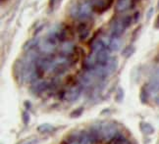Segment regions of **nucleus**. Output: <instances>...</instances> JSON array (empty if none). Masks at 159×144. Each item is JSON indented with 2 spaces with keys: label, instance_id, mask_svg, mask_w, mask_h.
Masks as SVG:
<instances>
[{
  "label": "nucleus",
  "instance_id": "f257e3e1",
  "mask_svg": "<svg viewBox=\"0 0 159 144\" xmlns=\"http://www.w3.org/2000/svg\"><path fill=\"white\" fill-rule=\"evenodd\" d=\"M95 125L98 129L101 140L110 142L119 134L118 128L114 123H100L95 124Z\"/></svg>",
  "mask_w": 159,
  "mask_h": 144
},
{
  "label": "nucleus",
  "instance_id": "f03ea898",
  "mask_svg": "<svg viewBox=\"0 0 159 144\" xmlns=\"http://www.w3.org/2000/svg\"><path fill=\"white\" fill-rule=\"evenodd\" d=\"M82 90H83V86L80 85L79 82L75 83V85H73L69 86L67 89H65L63 91L62 97L64 100L68 101V102H74L80 97V95L82 93Z\"/></svg>",
  "mask_w": 159,
  "mask_h": 144
},
{
  "label": "nucleus",
  "instance_id": "7ed1b4c3",
  "mask_svg": "<svg viewBox=\"0 0 159 144\" xmlns=\"http://www.w3.org/2000/svg\"><path fill=\"white\" fill-rule=\"evenodd\" d=\"M93 11L101 13L111 7L113 0H87Z\"/></svg>",
  "mask_w": 159,
  "mask_h": 144
},
{
  "label": "nucleus",
  "instance_id": "20e7f679",
  "mask_svg": "<svg viewBox=\"0 0 159 144\" xmlns=\"http://www.w3.org/2000/svg\"><path fill=\"white\" fill-rule=\"evenodd\" d=\"M146 87L150 95H155L159 92V68L152 73Z\"/></svg>",
  "mask_w": 159,
  "mask_h": 144
},
{
  "label": "nucleus",
  "instance_id": "39448f33",
  "mask_svg": "<svg viewBox=\"0 0 159 144\" xmlns=\"http://www.w3.org/2000/svg\"><path fill=\"white\" fill-rule=\"evenodd\" d=\"M98 80L96 79L95 76L91 71H85L84 73L82 75H80L78 82L83 87H89L91 85H94V82L97 81Z\"/></svg>",
  "mask_w": 159,
  "mask_h": 144
},
{
  "label": "nucleus",
  "instance_id": "423d86ee",
  "mask_svg": "<svg viewBox=\"0 0 159 144\" xmlns=\"http://www.w3.org/2000/svg\"><path fill=\"white\" fill-rule=\"evenodd\" d=\"M13 75L18 82L24 81V76H25V61H24V59H18L15 62L13 66Z\"/></svg>",
  "mask_w": 159,
  "mask_h": 144
},
{
  "label": "nucleus",
  "instance_id": "0eeeda50",
  "mask_svg": "<svg viewBox=\"0 0 159 144\" xmlns=\"http://www.w3.org/2000/svg\"><path fill=\"white\" fill-rule=\"evenodd\" d=\"M76 46L74 43L70 42V41H65V42L62 43L60 48V54L61 56L66 57L68 59H72V57L75 55L76 53Z\"/></svg>",
  "mask_w": 159,
  "mask_h": 144
},
{
  "label": "nucleus",
  "instance_id": "6e6552de",
  "mask_svg": "<svg viewBox=\"0 0 159 144\" xmlns=\"http://www.w3.org/2000/svg\"><path fill=\"white\" fill-rule=\"evenodd\" d=\"M126 28L122 23V20H115L111 24V28H110V33H111L113 37L119 38L122 34L126 31Z\"/></svg>",
  "mask_w": 159,
  "mask_h": 144
},
{
  "label": "nucleus",
  "instance_id": "1a4fd4ad",
  "mask_svg": "<svg viewBox=\"0 0 159 144\" xmlns=\"http://www.w3.org/2000/svg\"><path fill=\"white\" fill-rule=\"evenodd\" d=\"M48 87H49V83H48V81L39 80V81H36L32 83L30 91H32L34 95H39L43 92L44 90H46Z\"/></svg>",
  "mask_w": 159,
  "mask_h": 144
},
{
  "label": "nucleus",
  "instance_id": "9d476101",
  "mask_svg": "<svg viewBox=\"0 0 159 144\" xmlns=\"http://www.w3.org/2000/svg\"><path fill=\"white\" fill-rule=\"evenodd\" d=\"M97 65V60H96V53L90 52L89 55L84 59L83 66L85 69V71L93 70L96 67Z\"/></svg>",
  "mask_w": 159,
  "mask_h": 144
},
{
  "label": "nucleus",
  "instance_id": "9b49d317",
  "mask_svg": "<svg viewBox=\"0 0 159 144\" xmlns=\"http://www.w3.org/2000/svg\"><path fill=\"white\" fill-rule=\"evenodd\" d=\"M109 51L110 50H107L106 48H103L102 50L98 51L96 53V60H97V65H105L108 61L109 59L111 58L109 55Z\"/></svg>",
  "mask_w": 159,
  "mask_h": 144
},
{
  "label": "nucleus",
  "instance_id": "f8f14e48",
  "mask_svg": "<svg viewBox=\"0 0 159 144\" xmlns=\"http://www.w3.org/2000/svg\"><path fill=\"white\" fill-rule=\"evenodd\" d=\"M93 11L88 2L78 5V18H87Z\"/></svg>",
  "mask_w": 159,
  "mask_h": 144
},
{
  "label": "nucleus",
  "instance_id": "ddd939ff",
  "mask_svg": "<svg viewBox=\"0 0 159 144\" xmlns=\"http://www.w3.org/2000/svg\"><path fill=\"white\" fill-rule=\"evenodd\" d=\"M103 66H104V68H105V70L107 72L108 76H110V75H112L116 70H117V68H118V60L116 57H111L109 59V61Z\"/></svg>",
  "mask_w": 159,
  "mask_h": 144
},
{
  "label": "nucleus",
  "instance_id": "4468645a",
  "mask_svg": "<svg viewBox=\"0 0 159 144\" xmlns=\"http://www.w3.org/2000/svg\"><path fill=\"white\" fill-rule=\"evenodd\" d=\"M131 5H132V0H117L115 9L117 12L121 13V12H124L128 9H130Z\"/></svg>",
  "mask_w": 159,
  "mask_h": 144
},
{
  "label": "nucleus",
  "instance_id": "2eb2a0df",
  "mask_svg": "<svg viewBox=\"0 0 159 144\" xmlns=\"http://www.w3.org/2000/svg\"><path fill=\"white\" fill-rule=\"evenodd\" d=\"M78 33H79V38L81 41L85 40L89 35V29L87 28L84 24H81L78 28Z\"/></svg>",
  "mask_w": 159,
  "mask_h": 144
},
{
  "label": "nucleus",
  "instance_id": "dca6fc26",
  "mask_svg": "<svg viewBox=\"0 0 159 144\" xmlns=\"http://www.w3.org/2000/svg\"><path fill=\"white\" fill-rule=\"evenodd\" d=\"M39 38H32V39L28 40L25 43V45H24V50L27 52H29L30 50H34L36 46H39Z\"/></svg>",
  "mask_w": 159,
  "mask_h": 144
},
{
  "label": "nucleus",
  "instance_id": "f3484780",
  "mask_svg": "<svg viewBox=\"0 0 159 144\" xmlns=\"http://www.w3.org/2000/svg\"><path fill=\"white\" fill-rule=\"evenodd\" d=\"M139 127H140V130H142V133L143 134H145V135H150L155 131L154 128L148 123H142Z\"/></svg>",
  "mask_w": 159,
  "mask_h": 144
},
{
  "label": "nucleus",
  "instance_id": "a211bd4d",
  "mask_svg": "<svg viewBox=\"0 0 159 144\" xmlns=\"http://www.w3.org/2000/svg\"><path fill=\"white\" fill-rule=\"evenodd\" d=\"M120 47H121V41L119 38L117 37L110 38L109 44H108V48L110 49V51H117L120 49Z\"/></svg>",
  "mask_w": 159,
  "mask_h": 144
},
{
  "label": "nucleus",
  "instance_id": "6ab92c4d",
  "mask_svg": "<svg viewBox=\"0 0 159 144\" xmlns=\"http://www.w3.org/2000/svg\"><path fill=\"white\" fill-rule=\"evenodd\" d=\"M136 52V47L134 45L130 44V45H127L123 50L121 52V55L125 57V58H130L131 56L134 55V53Z\"/></svg>",
  "mask_w": 159,
  "mask_h": 144
},
{
  "label": "nucleus",
  "instance_id": "aec40b11",
  "mask_svg": "<svg viewBox=\"0 0 159 144\" xmlns=\"http://www.w3.org/2000/svg\"><path fill=\"white\" fill-rule=\"evenodd\" d=\"M90 47H91V52L97 53L98 51L102 50L103 48H105V44L103 43L102 40H94L91 42Z\"/></svg>",
  "mask_w": 159,
  "mask_h": 144
},
{
  "label": "nucleus",
  "instance_id": "412c9836",
  "mask_svg": "<svg viewBox=\"0 0 159 144\" xmlns=\"http://www.w3.org/2000/svg\"><path fill=\"white\" fill-rule=\"evenodd\" d=\"M54 129V127L51 125L50 124H39L38 127V131L41 134H46V133H49Z\"/></svg>",
  "mask_w": 159,
  "mask_h": 144
},
{
  "label": "nucleus",
  "instance_id": "4be33fe9",
  "mask_svg": "<svg viewBox=\"0 0 159 144\" xmlns=\"http://www.w3.org/2000/svg\"><path fill=\"white\" fill-rule=\"evenodd\" d=\"M149 95L150 94H149V92L148 90V87H146V85L143 86L142 88V90H140V93H139V98H140V101H142V103L144 104V103H146V102H148Z\"/></svg>",
  "mask_w": 159,
  "mask_h": 144
},
{
  "label": "nucleus",
  "instance_id": "5701e85b",
  "mask_svg": "<svg viewBox=\"0 0 159 144\" xmlns=\"http://www.w3.org/2000/svg\"><path fill=\"white\" fill-rule=\"evenodd\" d=\"M124 96H125L124 89L122 87H118L117 91H116V95H115V101L120 103V102L124 100Z\"/></svg>",
  "mask_w": 159,
  "mask_h": 144
},
{
  "label": "nucleus",
  "instance_id": "b1692460",
  "mask_svg": "<svg viewBox=\"0 0 159 144\" xmlns=\"http://www.w3.org/2000/svg\"><path fill=\"white\" fill-rule=\"evenodd\" d=\"M83 113H84V108L83 107H80V108H78V109L74 110V111H73L70 114V117L72 119H77L79 117H81L83 115Z\"/></svg>",
  "mask_w": 159,
  "mask_h": 144
},
{
  "label": "nucleus",
  "instance_id": "393cba45",
  "mask_svg": "<svg viewBox=\"0 0 159 144\" xmlns=\"http://www.w3.org/2000/svg\"><path fill=\"white\" fill-rule=\"evenodd\" d=\"M121 20H122V23H123V25L125 26L126 28H129V27L132 25V23L134 22L133 17H131V16H126V17H124V18H122Z\"/></svg>",
  "mask_w": 159,
  "mask_h": 144
},
{
  "label": "nucleus",
  "instance_id": "a878e982",
  "mask_svg": "<svg viewBox=\"0 0 159 144\" xmlns=\"http://www.w3.org/2000/svg\"><path fill=\"white\" fill-rule=\"evenodd\" d=\"M22 118H23V121H24V124H28L30 123V114L27 111H24L22 113Z\"/></svg>",
  "mask_w": 159,
  "mask_h": 144
},
{
  "label": "nucleus",
  "instance_id": "bb28decb",
  "mask_svg": "<svg viewBox=\"0 0 159 144\" xmlns=\"http://www.w3.org/2000/svg\"><path fill=\"white\" fill-rule=\"evenodd\" d=\"M139 17H140V13L138 11V12H136V13L134 14V16H133V19H134V23H138L139 22Z\"/></svg>",
  "mask_w": 159,
  "mask_h": 144
},
{
  "label": "nucleus",
  "instance_id": "cd10ccee",
  "mask_svg": "<svg viewBox=\"0 0 159 144\" xmlns=\"http://www.w3.org/2000/svg\"><path fill=\"white\" fill-rule=\"evenodd\" d=\"M153 8H150L149 10H148V14H146V19L148 20H149L150 18H151V16H152V14H153Z\"/></svg>",
  "mask_w": 159,
  "mask_h": 144
},
{
  "label": "nucleus",
  "instance_id": "c85d7f7f",
  "mask_svg": "<svg viewBox=\"0 0 159 144\" xmlns=\"http://www.w3.org/2000/svg\"><path fill=\"white\" fill-rule=\"evenodd\" d=\"M154 28H155L156 29H159V14H158V16L156 17V20H155V22H154Z\"/></svg>",
  "mask_w": 159,
  "mask_h": 144
},
{
  "label": "nucleus",
  "instance_id": "c756f323",
  "mask_svg": "<svg viewBox=\"0 0 159 144\" xmlns=\"http://www.w3.org/2000/svg\"><path fill=\"white\" fill-rule=\"evenodd\" d=\"M38 143H39L38 139H30V140L27 141L26 143H24V144H38Z\"/></svg>",
  "mask_w": 159,
  "mask_h": 144
},
{
  "label": "nucleus",
  "instance_id": "7c9ffc66",
  "mask_svg": "<svg viewBox=\"0 0 159 144\" xmlns=\"http://www.w3.org/2000/svg\"><path fill=\"white\" fill-rule=\"evenodd\" d=\"M25 106H26L27 109H30V108H32V105H30V102H29V101H25Z\"/></svg>",
  "mask_w": 159,
  "mask_h": 144
},
{
  "label": "nucleus",
  "instance_id": "2f4dec72",
  "mask_svg": "<svg viewBox=\"0 0 159 144\" xmlns=\"http://www.w3.org/2000/svg\"><path fill=\"white\" fill-rule=\"evenodd\" d=\"M157 9L159 10V0H158V2H157Z\"/></svg>",
  "mask_w": 159,
  "mask_h": 144
},
{
  "label": "nucleus",
  "instance_id": "473e14b6",
  "mask_svg": "<svg viewBox=\"0 0 159 144\" xmlns=\"http://www.w3.org/2000/svg\"><path fill=\"white\" fill-rule=\"evenodd\" d=\"M62 144H68V142H67V141H65V142H63Z\"/></svg>",
  "mask_w": 159,
  "mask_h": 144
}]
</instances>
